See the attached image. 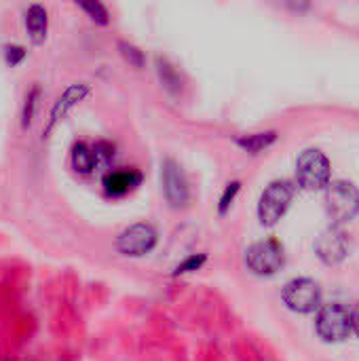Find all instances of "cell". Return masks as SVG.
<instances>
[{"instance_id": "1", "label": "cell", "mask_w": 359, "mask_h": 361, "mask_svg": "<svg viewBox=\"0 0 359 361\" xmlns=\"http://www.w3.org/2000/svg\"><path fill=\"white\" fill-rule=\"evenodd\" d=\"M294 192H296V186L290 180L271 182L264 188V192L260 195V201H258V218H260V222L264 226L277 224L286 216V212H288V207H290V203L294 199Z\"/></svg>"}, {"instance_id": "2", "label": "cell", "mask_w": 359, "mask_h": 361, "mask_svg": "<svg viewBox=\"0 0 359 361\" xmlns=\"http://www.w3.org/2000/svg\"><path fill=\"white\" fill-rule=\"evenodd\" d=\"M326 212L334 224L351 222L359 214V190L355 184L336 180L326 188Z\"/></svg>"}, {"instance_id": "3", "label": "cell", "mask_w": 359, "mask_h": 361, "mask_svg": "<svg viewBox=\"0 0 359 361\" xmlns=\"http://www.w3.org/2000/svg\"><path fill=\"white\" fill-rule=\"evenodd\" d=\"M330 161L328 157L317 150H305L296 161V180L305 190H322L330 184Z\"/></svg>"}, {"instance_id": "4", "label": "cell", "mask_w": 359, "mask_h": 361, "mask_svg": "<svg viewBox=\"0 0 359 361\" xmlns=\"http://www.w3.org/2000/svg\"><path fill=\"white\" fill-rule=\"evenodd\" d=\"M315 330L326 343H341L351 334V313L345 305L332 302L320 309L315 319Z\"/></svg>"}, {"instance_id": "5", "label": "cell", "mask_w": 359, "mask_h": 361, "mask_svg": "<svg viewBox=\"0 0 359 361\" xmlns=\"http://www.w3.org/2000/svg\"><path fill=\"white\" fill-rule=\"evenodd\" d=\"M281 298L286 302V307L294 313H313L315 309H320L322 305V288L317 281L313 279H307V277H300V279H292L284 292H281Z\"/></svg>"}, {"instance_id": "6", "label": "cell", "mask_w": 359, "mask_h": 361, "mask_svg": "<svg viewBox=\"0 0 359 361\" xmlns=\"http://www.w3.org/2000/svg\"><path fill=\"white\" fill-rule=\"evenodd\" d=\"M157 241H159L157 228L148 222H138V224H131L129 228H125L116 237V250L123 256L140 258V256L150 254L154 250Z\"/></svg>"}, {"instance_id": "7", "label": "cell", "mask_w": 359, "mask_h": 361, "mask_svg": "<svg viewBox=\"0 0 359 361\" xmlns=\"http://www.w3.org/2000/svg\"><path fill=\"white\" fill-rule=\"evenodd\" d=\"M245 264L256 275H275L284 267V247L275 239L258 241L248 247Z\"/></svg>"}, {"instance_id": "8", "label": "cell", "mask_w": 359, "mask_h": 361, "mask_svg": "<svg viewBox=\"0 0 359 361\" xmlns=\"http://www.w3.org/2000/svg\"><path fill=\"white\" fill-rule=\"evenodd\" d=\"M161 178H163V192H165L167 203L174 209L184 207L188 203L190 190H188V182H186L182 167L174 159H165L161 167Z\"/></svg>"}, {"instance_id": "9", "label": "cell", "mask_w": 359, "mask_h": 361, "mask_svg": "<svg viewBox=\"0 0 359 361\" xmlns=\"http://www.w3.org/2000/svg\"><path fill=\"white\" fill-rule=\"evenodd\" d=\"M315 252H317L322 262H326L330 267L341 264L349 256V237H347V233L341 231L339 226L326 228L315 241Z\"/></svg>"}, {"instance_id": "10", "label": "cell", "mask_w": 359, "mask_h": 361, "mask_svg": "<svg viewBox=\"0 0 359 361\" xmlns=\"http://www.w3.org/2000/svg\"><path fill=\"white\" fill-rule=\"evenodd\" d=\"M144 176L135 167H125V169H110L104 173L102 186L108 197H123L131 190H135L142 184Z\"/></svg>"}, {"instance_id": "11", "label": "cell", "mask_w": 359, "mask_h": 361, "mask_svg": "<svg viewBox=\"0 0 359 361\" xmlns=\"http://www.w3.org/2000/svg\"><path fill=\"white\" fill-rule=\"evenodd\" d=\"M25 30H28L30 40L34 44L44 42L47 30H49V15H47V8L42 4H32L25 11Z\"/></svg>"}, {"instance_id": "12", "label": "cell", "mask_w": 359, "mask_h": 361, "mask_svg": "<svg viewBox=\"0 0 359 361\" xmlns=\"http://www.w3.org/2000/svg\"><path fill=\"white\" fill-rule=\"evenodd\" d=\"M275 142H277V131H260V133H248V135L237 137V146H241L243 150H248L252 154L267 150Z\"/></svg>"}, {"instance_id": "13", "label": "cell", "mask_w": 359, "mask_h": 361, "mask_svg": "<svg viewBox=\"0 0 359 361\" xmlns=\"http://www.w3.org/2000/svg\"><path fill=\"white\" fill-rule=\"evenodd\" d=\"M72 165L76 171L80 173H91L95 171L97 163H95V152L93 146H87L85 142H78L72 146Z\"/></svg>"}, {"instance_id": "14", "label": "cell", "mask_w": 359, "mask_h": 361, "mask_svg": "<svg viewBox=\"0 0 359 361\" xmlns=\"http://www.w3.org/2000/svg\"><path fill=\"white\" fill-rule=\"evenodd\" d=\"M78 6L95 21V23H99V25H106L108 21H110V15H108V8L102 4V2H97V0H87V2H78Z\"/></svg>"}, {"instance_id": "15", "label": "cell", "mask_w": 359, "mask_h": 361, "mask_svg": "<svg viewBox=\"0 0 359 361\" xmlns=\"http://www.w3.org/2000/svg\"><path fill=\"white\" fill-rule=\"evenodd\" d=\"M207 256L205 254H195V256H188L184 262H180L176 269H174V277L178 275H186V273H193V271H199L203 264H205Z\"/></svg>"}, {"instance_id": "16", "label": "cell", "mask_w": 359, "mask_h": 361, "mask_svg": "<svg viewBox=\"0 0 359 361\" xmlns=\"http://www.w3.org/2000/svg\"><path fill=\"white\" fill-rule=\"evenodd\" d=\"M118 49H121V55L133 66V68H142L144 66V53L135 47V44H129L125 40L118 42Z\"/></svg>"}, {"instance_id": "17", "label": "cell", "mask_w": 359, "mask_h": 361, "mask_svg": "<svg viewBox=\"0 0 359 361\" xmlns=\"http://www.w3.org/2000/svg\"><path fill=\"white\" fill-rule=\"evenodd\" d=\"M93 152H95V163H97V167H106L110 161H112V157H114V146L110 144V142H97L95 146H93Z\"/></svg>"}, {"instance_id": "18", "label": "cell", "mask_w": 359, "mask_h": 361, "mask_svg": "<svg viewBox=\"0 0 359 361\" xmlns=\"http://www.w3.org/2000/svg\"><path fill=\"white\" fill-rule=\"evenodd\" d=\"M239 188H241V182H231V184L226 186V190H224V195H222V199H220V214H222V216H224V214L229 212V207L233 205V201H235Z\"/></svg>"}, {"instance_id": "19", "label": "cell", "mask_w": 359, "mask_h": 361, "mask_svg": "<svg viewBox=\"0 0 359 361\" xmlns=\"http://www.w3.org/2000/svg\"><path fill=\"white\" fill-rule=\"evenodd\" d=\"M23 57H25V49L23 47H19V44L4 47V59H6L8 66H17Z\"/></svg>"}, {"instance_id": "20", "label": "cell", "mask_w": 359, "mask_h": 361, "mask_svg": "<svg viewBox=\"0 0 359 361\" xmlns=\"http://www.w3.org/2000/svg\"><path fill=\"white\" fill-rule=\"evenodd\" d=\"M36 95H38V87H34L30 91V95L25 97V108H23V127L30 125L32 121V114H34V106H36Z\"/></svg>"}, {"instance_id": "21", "label": "cell", "mask_w": 359, "mask_h": 361, "mask_svg": "<svg viewBox=\"0 0 359 361\" xmlns=\"http://www.w3.org/2000/svg\"><path fill=\"white\" fill-rule=\"evenodd\" d=\"M351 332H355L359 336V305L351 311Z\"/></svg>"}]
</instances>
